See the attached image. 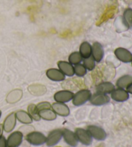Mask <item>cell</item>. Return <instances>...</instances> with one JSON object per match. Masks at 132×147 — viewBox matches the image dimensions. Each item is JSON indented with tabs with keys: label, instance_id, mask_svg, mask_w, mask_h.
Masks as SVG:
<instances>
[{
	"label": "cell",
	"instance_id": "1",
	"mask_svg": "<svg viewBox=\"0 0 132 147\" xmlns=\"http://www.w3.org/2000/svg\"><path fill=\"white\" fill-rule=\"evenodd\" d=\"M41 119L53 121L56 119L57 114L52 109V105L48 102H41L36 105Z\"/></svg>",
	"mask_w": 132,
	"mask_h": 147
},
{
	"label": "cell",
	"instance_id": "2",
	"mask_svg": "<svg viewBox=\"0 0 132 147\" xmlns=\"http://www.w3.org/2000/svg\"><path fill=\"white\" fill-rule=\"evenodd\" d=\"M92 96L91 92L87 89H83L78 91L73 95L72 102L75 106H81L88 101Z\"/></svg>",
	"mask_w": 132,
	"mask_h": 147
},
{
	"label": "cell",
	"instance_id": "3",
	"mask_svg": "<svg viewBox=\"0 0 132 147\" xmlns=\"http://www.w3.org/2000/svg\"><path fill=\"white\" fill-rule=\"evenodd\" d=\"M46 137L43 133L38 131H34L28 134L26 140L31 145L34 146H39L46 143Z\"/></svg>",
	"mask_w": 132,
	"mask_h": 147
},
{
	"label": "cell",
	"instance_id": "4",
	"mask_svg": "<svg viewBox=\"0 0 132 147\" xmlns=\"http://www.w3.org/2000/svg\"><path fill=\"white\" fill-rule=\"evenodd\" d=\"M87 130L88 131L90 134L92 138L98 141H103L106 138V133L105 130L101 127L96 125H90L87 127Z\"/></svg>",
	"mask_w": 132,
	"mask_h": 147
},
{
	"label": "cell",
	"instance_id": "5",
	"mask_svg": "<svg viewBox=\"0 0 132 147\" xmlns=\"http://www.w3.org/2000/svg\"><path fill=\"white\" fill-rule=\"evenodd\" d=\"M90 102L92 105L95 106H102L109 103L110 101V97L107 94L96 92L92 94L90 99Z\"/></svg>",
	"mask_w": 132,
	"mask_h": 147
},
{
	"label": "cell",
	"instance_id": "6",
	"mask_svg": "<svg viewBox=\"0 0 132 147\" xmlns=\"http://www.w3.org/2000/svg\"><path fill=\"white\" fill-rule=\"evenodd\" d=\"M75 135L79 142H81L84 145H90L92 143V137L88 131L84 128H78L75 131Z\"/></svg>",
	"mask_w": 132,
	"mask_h": 147
},
{
	"label": "cell",
	"instance_id": "7",
	"mask_svg": "<svg viewBox=\"0 0 132 147\" xmlns=\"http://www.w3.org/2000/svg\"><path fill=\"white\" fill-rule=\"evenodd\" d=\"M63 138V130L61 129H55L48 134L46 139L47 146H53L59 142Z\"/></svg>",
	"mask_w": 132,
	"mask_h": 147
},
{
	"label": "cell",
	"instance_id": "8",
	"mask_svg": "<svg viewBox=\"0 0 132 147\" xmlns=\"http://www.w3.org/2000/svg\"><path fill=\"white\" fill-rule=\"evenodd\" d=\"M23 134L20 131L12 132L7 140V147H18L22 144Z\"/></svg>",
	"mask_w": 132,
	"mask_h": 147
},
{
	"label": "cell",
	"instance_id": "9",
	"mask_svg": "<svg viewBox=\"0 0 132 147\" xmlns=\"http://www.w3.org/2000/svg\"><path fill=\"white\" fill-rule=\"evenodd\" d=\"M73 95L74 94L70 90H61L54 94V100L58 103H66L72 100Z\"/></svg>",
	"mask_w": 132,
	"mask_h": 147
},
{
	"label": "cell",
	"instance_id": "10",
	"mask_svg": "<svg viewBox=\"0 0 132 147\" xmlns=\"http://www.w3.org/2000/svg\"><path fill=\"white\" fill-rule=\"evenodd\" d=\"M16 116L15 113L12 112L5 118L3 123V129L5 132L9 133L11 132L15 128L16 124Z\"/></svg>",
	"mask_w": 132,
	"mask_h": 147
},
{
	"label": "cell",
	"instance_id": "11",
	"mask_svg": "<svg viewBox=\"0 0 132 147\" xmlns=\"http://www.w3.org/2000/svg\"><path fill=\"white\" fill-rule=\"evenodd\" d=\"M104 55V49L102 45L99 42H95L92 45V56L96 62L102 61Z\"/></svg>",
	"mask_w": 132,
	"mask_h": 147
},
{
	"label": "cell",
	"instance_id": "12",
	"mask_svg": "<svg viewBox=\"0 0 132 147\" xmlns=\"http://www.w3.org/2000/svg\"><path fill=\"white\" fill-rule=\"evenodd\" d=\"M63 138L66 143L68 145L75 147L78 145L79 141L75 135V132H72L69 129H63Z\"/></svg>",
	"mask_w": 132,
	"mask_h": 147
},
{
	"label": "cell",
	"instance_id": "13",
	"mask_svg": "<svg viewBox=\"0 0 132 147\" xmlns=\"http://www.w3.org/2000/svg\"><path fill=\"white\" fill-rule=\"evenodd\" d=\"M52 109L57 115L66 117L70 114V109L65 103L55 102L52 105Z\"/></svg>",
	"mask_w": 132,
	"mask_h": 147
},
{
	"label": "cell",
	"instance_id": "14",
	"mask_svg": "<svg viewBox=\"0 0 132 147\" xmlns=\"http://www.w3.org/2000/svg\"><path fill=\"white\" fill-rule=\"evenodd\" d=\"M57 66L59 69L64 74L65 76L72 77L75 74L73 66L68 61H60L57 63Z\"/></svg>",
	"mask_w": 132,
	"mask_h": 147
},
{
	"label": "cell",
	"instance_id": "15",
	"mask_svg": "<svg viewBox=\"0 0 132 147\" xmlns=\"http://www.w3.org/2000/svg\"><path fill=\"white\" fill-rule=\"evenodd\" d=\"M46 75L48 79L54 81H62L65 80L64 74H63L59 69H50L47 70Z\"/></svg>",
	"mask_w": 132,
	"mask_h": 147
},
{
	"label": "cell",
	"instance_id": "16",
	"mask_svg": "<svg viewBox=\"0 0 132 147\" xmlns=\"http://www.w3.org/2000/svg\"><path fill=\"white\" fill-rule=\"evenodd\" d=\"M115 55L120 61L129 63L132 61V54L128 50L123 48H118L115 51Z\"/></svg>",
	"mask_w": 132,
	"mask_h": 147
},
{
	"label": "cell",
	"instance_id": "17",
	"mask_svg": "<svg viewBox=\"0 0 132 147\" xmlns=\"http://www.w3.org/2000/svg\"><path fill=\"white\" fill-rule=\"evenodd\" d=\"M111 98L112 99L117 102H123L127 100L129 98V94L127 91L123 88L115 89L111 93Z\"/></svg>",
	"mask_w": 132,
	"mask_h": 147
},
{
	"label": "cell",
	"instance_id": "18",
	"mask_svg": "<svg viewBox=\"0 0 132 147\" xmlns=\"http://www.w3.org/2000/svg\"><path fill=\"white\" fill-rule=\"evenodd\" d=\"M115 90V86L113 84L108 81L106 82H102L97 85L96 86L97 92L108 94H111Z\"/></svg>",
	"mask_w": 132,
	"mask_h": 147
},
{
	"label": "cell",
	"instance_id": "19",
	"mask_svg": "<svg viewBox=\"0 0 132 147\" xmlns=\"http://www.w3.org/2000/svg\"><path fill=\"white\" fill-rule=\"evenodd\" d=\"M15 116H16L17 120L23 124H30L33 121L32 118L31 117L28 112L24 111V110H19L15 112Z\"/></svg>",
	"mask_w": 132,
	"mask_h": 147
},
{
	"label": "cell",
	"instance_id": "20",
	"mask_svg": "<svg viewBox=\"0 0 132 147\" xmlns=\"http://www.w3.org/2000/svg\"><path fill=\"white\" fill-rule=\"evenodd\" d=\"M79 53L83 58H86L92 56V45L87 41H84L79 47Z\"/></svg>",
	"mask_w": 132,
	"mask_h": 147
},
{
	"label": "cell",
	"instance_id": "21",
	"mask_svg": "<svg viewBox=\"0 0 132 147\" xmlns=\"http://www.w3.org/2000/svg\"><path fill=\"white\" fill-rule=\"evenodd\" d=\"M132 83V77L131 76L126 75L121 77L117 81L116 85L119 88H125Z\"/></svg>",
	"mask_w": 132,
	"mask_h": 147
},
{
	"label": "cell",
	"instance_id": "22",
	"mask_svg": "<svg viewBox=\"0 0 132 147\" xmlns=\"http://www.w3.org/2000/svg\"><path fill=\"white\" fill-rule=\"evenodd\" d=\"M83 60V57L81 56V55L79 52H72V53L69 56V57H68V62L72 65H75L81 63Z\"/></svg>",
	"mask_w": 132,
	"mask_h": 147
},
{
	"label": "cell",
	"instance_id": "23",
	"mask_svg": "<svg viewBox=\"0 0 132 147\" xmlns=\"http://www.w3.org/2000/svg\"><path fill=\"white\" fill-rule=\"evenodd\" d=\"M28 113L32 118V119L36 121H39L41 119L40 115L39 114V112L36 105L30 104L28 107Z\"/></svg>",
	"mask_w": 132,
	"mask_h": 147
},
{
	"label": "cell",
	"instance_id": "24",
	"mask_svg": "<svg viewBox=\"0 0 132 147\" xmlns=\"http://www.w3.org/2000/svg\"><path fill=\"white\" fill-rule=\"evenodd\" d=\"M96 61L92 56L83 59V65L87 70H93L96 67Z\"/></svg>",
	"mask_w": 132,
	"mask_h": 147
},
{
	"label": "cell",
	"instance_id": "25",
	"mask_svg": "<svg viewBox=\"0 0 132 147\" xmlns=\"http://www.w3.org/2000/svg\"><path fill=\"white\" fill-rule=\"evenodd\" d=\"M73 68H74V74L78 77H83L86 74L87 69L83 64L79 63L75 65Z\"/></svg>",
	"mask_w": 132,
	"mask_h": 147
},
{
	"label": "cell",
	"instance_id": "26",
	"mask_svg": "<svg viewBox=\"0 0 132 147\" xmlns=\"http://www.w3.org/2000/svg\"><path fill=\"white\" fill-rule=\"evenodd\" d=\"M124 18L125 22L128 25H131L132 23V11L130 9L126 10L124 14Z\"/></svg>",
	"mask_w": 132,
	"mask_h": 147
},
{
	"label": "cell",
	"instance_id": "27",
	"mask_svg": "<svg viewBox=\"0 0 132 147\" xmlns=\"http://www.w3.org/2000/svg\"><path fill=\"white\" fill-rule=\"evenodd\" d=\"M0 147H7V140L3 136H0Z\"/></svg>",
	"mask_w": 132,
	"mask_h": 147
},
{
	"label": "cell",
	"instance_id": "28",
	"mask_svg": "<svg viewBox=\"0 0 132 147\" xmlns=\"http://www.w3.org/2000/svg\"><path fill=\"white\" fill-rule=\"evenodd\" d=\"M126 88H127V92H128L132 94V83Z\"/></svg>",
	"mask_w": 132,
	"mask_h": 147
},
{
	"label": "cell",
	"instance_id": "29",
	"mask_svg": "<svg viewBox=\"0 0 132 147\" xmlns=\"http://www.w3.org/2000/svg\"><path fill=\"white\" fill-rule=\"evenodd\" d=\"M3 130V126L1 125H0V136H2Z\"/></svg>",
	"mask_w": 132,
	"mask_h": 147
},
{
	"label": "cell",
	"instance_id": "30",
	"mask_svg": "<svg viewBox=\"0 0 132 147\" xmlns=\"http://www.w3.org/2000/svg\"><path fill=\"white\" fill-rule=\"evenodd\" d=\"M1 111L0 110V118H1Z\"/></svg>",
	"mask_w": 132,
	"mask_h": 147
}]
</instances>
